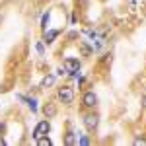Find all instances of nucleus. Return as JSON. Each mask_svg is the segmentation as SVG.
<instances>
[{"label":"nucleus","mask_w":146,"mask_h":146,"mask_svg":"<svg viewBox=\"0 0 146 146\" xmlns=\"http://www.w3.org/2000/svg\"><path fill=\"white\" fill-rule=\"evenodd\" d=\"M37 144L39 146H51L53 142H51V138L45 135V136H41V138H37Z\"/></svg>","instance_id":"nucleus-10"},{"label":"nucleus","mask_w":146,"mask_h":146,"mask_svg":"<svg viewBox=\"0 0 146 146\" xmlns=\"http://www.w3.org/2000/svg\"><path fill=\"white\" fill-rule=\"evenodd\" d=\"M49 18H51V12H47L45 16H43V20H41V27L47 29V23H49Z\"/></svg>","instance_id":"nucleus-11"},{"label":"nucleus","mask_w":146,"mask_h":146,"mask_svg":"<svg viewBox=\"0 0 146 146\" xmlns=\"http://www.w3.org/2000/svg\"><path fill=\"white\" fill-rule=\"evenodd\" d=\"M49 131H51V123H49V121H39L37 127H35V131H33V138L37 140V138L45 136Z\"/></svg>","instance_id":"nucleus-2"},{"label":"nucleus","mask_w":146,"mask_h":146,"mask_svg":"<svg viewBox=\"0 0 146 146\" xmlns=\"http://www.w3.org/2000/svg\"><path fill=\"white\" fill-rule=\"evenodd\" d=\"M6 144V140H4V138H0V146H4Z\"/></svg>","instance_id":"nucleus-16"},{"label":"nucleus","mask_w":146,"mask_h":146,"mask_svg":"<svg viewBox=\"0 0 146 146\" xmlns=\"http://www.w3.org/2000/svg\"><path fill=\"white\" fill-rule=\"evenodd\" d=\"M78 144H90V138H88V136H78Z\"/></svg>","instance_id":"nucleus-13"},{"label":"nucleus","mask_w":146,"mask_h":146,"mask_svg":"<svg viewBox=\"0 0 146 146\" xmlns=\"http://www.w3.org/2000/svg\"><path fill=\"white\" fill-rule=\"evenodd\" d=\"M82 103H84V107L94 109V107L98 105V96H96L94 92H86V94L82 96Z\"/></svg>","instance_id":"nucleus-5"},{"label":"nucleus","mask_w":146,"mask_h":146,"mask_svg":"<svg viewBox=\"0 0 146 146\" xmlns=\"http://www.w3.org/2000/svg\"><path fill=\"white\" fill-rule=\"evenodd\" d=\"M43 113H45L47 119H53L56 115V105L55 103H45V107H43Z\"/></svg>","instance_id":"nucleus-7"},{"label":"nucleus","mask_w":146,"mask_h":146,"mask_svg":"<svg viewBox=\"0 0 146 146\" xmlns=\"http://www.w3.org/2000/svg\"><path fill=\"white\" fill-rule=\"evenodd\" d=\"M64 144H66V146H76V144H78V135H76L74 131L66 133V136H64Z\"/></svg>","instance_id":"nucleus-6"},{"label":"nucleus","mask_w":146,"mask_h":146,"mask_svg":"<svg viewBox=\"0 0 146 146\" xmlns=\"http://www.w3.org/2000/svg\"><path fill=\"white\" fill-rule=\"evenodd\" d=\"M55 74H47L45 78L41 80V88H43V90H47V88H51V86H53V84H55Z\"/></svg>","instance_id":"nucleus-8"},{"label":"nucleus","mask_w":146,"mask_h":146,"mask_svg":"<svg viewBox=\"0 0 146 146\" xmlns=\"http://www.w3.org/2000/svg\"><path fill=\"white\" fill-rule=\"evenodd\" d=\"M37 53H39V55H43V53H45V47H43V43H41V41L37 43Z\"/></svg>","instance_id":"nucleus-15"},{"label":"nucleus","mask_w":146,"mask_h":146,"mask_svg":"<svg viewBox=\"0 0 146 146\" xmlns=\"http://www.w3.org/2000/svg\"><path fill=\"white\" fill-rule=\"evenodd\" d=\"M142 101H144V103H142V105H144V107H146V96H144V100H142Z\"/></svg>","instance_id":"nucleus-17"},{"label":"nucleus","mask_w":146,"mask_h":146,"mask_svg":"<svg viewBox=\"0 0 146 146\" xmlns=\"http://www.w3.org/2000/svg\"><path fill=\"white\" fill-rule=\"evenodd\" d=\"M27 105H29V109H31V111H37V100H33V98H31V100H27Z\"/></svg>","instance_id":"nucleus-12"},{"label":"nucleus","mask_w":146,"mask_h":146,"mask_svg":"<svg viewBox=\"0 0 146 146\" xmlns=\"http://www.w3.org/2000/svg\"><path fill=\"white\" fill-rule=\"evenodd\" d=\"M135 146H146V138H135Z\"/></svg>","instance_id":"nucleus-14"},{"label":"nucleus","mask_w":146,"mask_h":146,"mask_svg":"<svg viewBox=\"0 0 146 146\" xmlns=\"http://www.w3.org/2000/svg\"><path fill=\"white\" fill-rule=\"evenodd\" d=\"M98 125H100V117H98L96 113H88V115L84 117V127H86L88 131H96Z\"/></svg>","instance_id":"nucleus-4"},{"label":"nucleus","mask_w":146,"mask_h":146,"mask_svg":"<svg viewBox=\"0 0 146 146\" xmlns=\"http://www.w3.org/2000/svg\"><path fill=\"white\" fill-rule=\"evenodd\" d=\"M58 33H60L58 29H49V31L45 29V43H53L56 37H58Z\"/></svg>","instance_id":"nucleus-9"},{"label":"nucleus","mask_w":146,"mask_h":146,"mask_svg":"<svg viewBox=\"0 0 146 146\" xmlns=\"http://www.w3.org/2000/svg\"><path fill=\"white\" fill-rule=\"evenodd\" d=\"M64 70H66L68 74H72V76H76L78 74V70H80V60L78 58H66L64 60Z\"/></svg>","instance_id":"nucleus-3"},{"label":"nucleus","mask_w":146,"mask_h":146,"mask_svg":"<svg viewBox=\"0 0 146 146\" xmlns=\"http://www.w3.org/2000/svg\"><path fill=\"white\" fill-rule=\"evenodd\" d=\"M58 100L62 101L64 105L72 103V101H74V92H72V88H68V86H62V88H58Z\"/></svg>","instance_id":"nucleus-1"}]
</instances>
